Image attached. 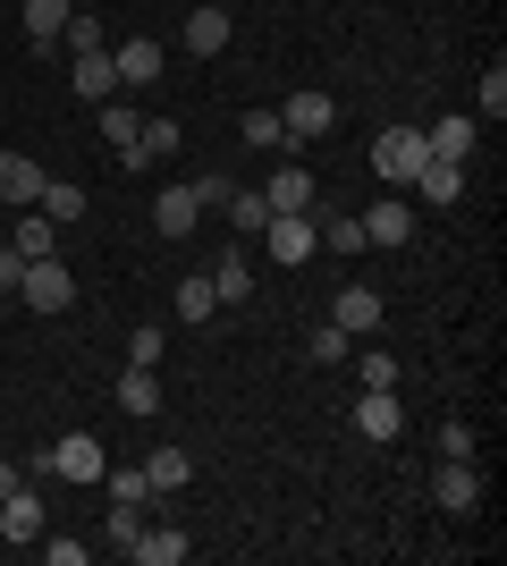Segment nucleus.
<instances>
[{
    "label": "nucleus",
    "mask_w": 507,
    "mask_h": 566,
    "mask_svg": "<svg viewBox=\"0 0 507 566\" xmlns=\"http://www.w3.org/2000/svg\"><path fill=\"white\" fill-rule=\"evenodd\" d=\"M432 499L448 507V516H474V507H483V473H474V457H440Z\"/></svg>",
    "instance_id": "4"
},
{
    "label": "nucleus",
    "mask_w": 507,
    "mask_h": 566,
    "mask_svg": "<svg viewBox=\"0 0 507 566\" xmlns=\"http://www.w3.org/2000/svg\"><path fill=\"white\" fill-rule=\"evenodd\" d=\"M314 237L330 254H363V220L356 212H314Z\"/></svg>",
    "instance_id": "28"
},
{
    "label": "nucleus",
    "mask_w": 507,
    "mask_h": 566,
    "mask_svg": "<svg viewBox=\"0 0 507 566\" xmlns=\"http://www.w3.org/2000/svg\"><path fill=\"white\" fill-rule=\"evenodd\" d=\"M483 111H490V118L507 111V69H499V60H490V69H483Z\"/></svg>",
    "instance_id": "37"
},
{
    "label": "nucleus",
    "mask_w": 507,
    "mask_h": 566,
    "mask_svg": "<svg viewBox=\"0 0 507 566\" xmlns=\"http://www.w3.org/2000/svg\"><path fill=\"white\" fill-rule=\"evenodd\" d=\"M94 118H102V136H110V153H119V144H136V127H145L136 94H110V102H94Z\"/></svg>",
    "instance_id": "26"
},
{
    "label": "nucleus",
    "mask_w": 507,
    "mask_h": 566,
    "mask_svg": "<svg viewBox=\"0 0 507 566\" xmlns=\"http://www.w3.org/2000/svg\"><path fill=\"white\" fill-rule=\"evenodd\" d=\"M119 406H127V415H161V373L127 364V373H119Z\"/></svg>",
    "instance_id": "27"
},
{
    "label": "nucleus",
    "mask_w": 507,
    "mask_h": 566,
    "mask_svg": "<svg viewBox=\"0 0 507 566\" xmlns=\"http://www.w3.org/2000/svg\"><path fill=\"white\" fill-rule=\"evenodd\" d=\"M440 457H474V423H440Z\"/></svg>",
    "instance_id": "38"
},
{
    "label": "nucleus",
    "mask_w": 507,
    "mask_h": 566,
    "mask_svg": "<svg viewBox=\"0 0 507 566\" xmlns=\"http://www.w3.org/2000/svg\"><path fill=\"white\" fill-rule=\"evenodd\" d=\"M43 195V161H25V153H0V203H34Z\"/></svg>",
    "instance_id": "17"
},
{
    "label": "nucleus",
    "mask_w": 507,
    "mask_h": 566,
    "mask_svg": "<svg viewBox=\"0 0 507 566\" xmlns=\"http://www.w3.org/2000/svg\"><path fill=\"white\" fill-rule=\"evenodd\" d=\"M9 245H18V262H43V254H60V220H43L34 203H25V212H18V237H9Z\"/></svg>",
    "instance_id": "21"
},
{
    "label": "nucleus",
    "mask_w": 507,
    "mask_h": 566,
    "mask_svg": "<svg viewBox=\"0 0 507 566\" xmlns=\"http://www.w3.org/2000/svg\"><path fill=\"white\" fill-rule=\"evenodd\" d=\"M161 355H169V338L152 331V322H145L136 338H127V364H145V373H161Z\"/></svg>",
    "instance_id": "34"
},
{
    "label": "nucleus",
    "mask_w": 507,
    "mask_h": 566,
    "mask_svg": "<svg viewBox=\"0 0 507 566\" xmlns=\"http://www.w3.org/2000/svg\"><path fill=\"white\" fill-rule=\"evenodd\" d=\"M414 195L423 203H465V161H423L414 169Z\"/></svg>",
    "instance_id": "19"
},
{
    "label": "nucleus",
    "mask_w": 507,
    "mask_h": 566,
    "mask_svg": "<svg viewBox=\"0 0 507 566\" xmlns=\"http://www.w3.org/2000/svg\"><path fill=\"white\" fill-rule=\"evenodd\" d=\"M34 212H43V220H60V229H76V220L94 212V203H85V187H68V178H43V195H34Z\"/></svg>",
    "instance_id": "18"
},
{
    "label": "nucleus",
    "mask_w": 507,
    "mask_h": 566,
    "mask_svg": "<svg viewBox=\"0 0 507 566\" xmlns=\"http://www.w3.org/2000/svg\"><path fill=\"white\" fill-rule=\"evenodd\" d=\"M237 136H245V144H263V153H288V127H279V111H245V118H237Z\"/></svg>",
    "instance_id": "30"
},
{
    "label": "nucleus",
    "mask_w": 507,
    "mask_h": 566,
    "mask_svg": "<svg viewBox=\"0 0 507 566\" xmlns=\"http://www.w3.org/2000/svg\"><path fill=\"white\" fill-rule=\"evenodd\" d=\"M212 296H220V305H245V296H254V262H245L237 245L212 262Z\"/></svg>",
    "instance_id": "25"
},
{
    "label": "nucleus",
    "mask_w": 507,
    "mask_h": 566,
    "mask_svg": "<svg viewBox=\"0 0 507 566\" xmlns=\"http://www.w3.org/2000/svg\"><path fill=\"white\" fill-rule=\"evenodd\" d=\"M102 482H110V499H127V507H145V499H152L145 465H127V473H102Z\"/></svg>",
    "instance_id": "36"
},
{
    "label": "nucleus",
    "mask_w": 507,
    "mask_h": 566,
    "mask_svg": "<svg viewBox=\"0 0 507 566\" xmlns=\"http://www.w3.org/2000/svg\"><path fill=\"white\" fill-rule=\"evenodd\" d=\"M279 127H288V153H296V144H314V136H330V127H338V102L305 85V94H288V111H279Z\"/></svg>",
    "instance_id": "5"
},
{
    "label": "nucleus",
    "mask_w": 507,
    "mask_h": 566,
    "mask_svg": "<svg viewBox=\"0 0 507 566\" xmlns=\"http://www.w3.org/2000/svg\"><path fill=\"white\" fill-rule=\"evenodd\" d=\"M102 533H110V542H136V533H145V507H127V499H110V516H102Z\"/></svg>",
    "instance_id": "33"
},
{
    "label": "nucleus",
    "mask_w": 507,
    "mask_h": 566,
    "mask_svg": "<svg viewBox=\"0 0 507 566\" xmlns=\"http://www.w3.org/2000/svg\"><path fill=\"white\" fill-rule=\"evenodd\" d=\"M330 322H338L347 338H372V331H381V287L347 280V287H338V305H330Z\"/></svg>",
    "instance_id": "10"
},
{
    "label": "nucleus",
    "mask_w": 507,
    "mask_h": 566,
    "mask_svg": "<svg viewBox=\"0 0 507 566\" xmlns=\"http://www.w3.org/2000/svg\"><path fill=\"white\" fill-rule=\"evenodd\" d=\"M363 389H398V355H381V347H363Z\"/></svg>",
    "instance_id": "35"
},
{
    "label": "nucleus",
    "mask_w": 507,
    "mask_h": 566,
    "mask_svg": "<svg viewBox=\"0 0 507 566\" xmlns=\"http://www.w3.org/2000/svg\"><path fill=\"white\" fill-rule=\"evenodd\" d=\"M194 220H203V195H194V187H161V195H152V237L178 245V237H194Z\"/></svg>",
    "instance_id": "9"
},
{
    "label": "nucleus",
    "mask_w": 507,
    "mask_h": 566,
    "mask_svg": "<svg viewBox=\"0 0 507 566\" xmlns=\"http://www.w3.org/2000/svg\"><path fill=\"white\" fill-rule=\"evenodd\" d=\"M229 34H237V25H229V9H220V0L187 9V51H194V60H220V51H229Z\"/></svg>",
    "instance_id": "14"
},
{
    "label": "nucleus",
    "mask_w": 507,
    "mask_h": 566,
    "mask_svg": "<svg viewBox=\"0 0 507 566\" xmlns=\"http://www.w3.org/2000/svg\"><path fill=\"white\" fill-rule=\"evenodd\" d=\"M145 482H152V499L187 491V482H194V457H187V449H152V457H145Z\"/></svg>",
    "instance_id": "24"
},
{
    "label": "nucleus",
    "mask_w": 507,
    "mask_h": 566,
    "mask_svg": "<svg viewBox=\"0 0 507 566\" xmlns=\"http://www.w3.org/2000/svg\"><path fill=\"white\" fill-rule=\"evenodd\" d=\"M263 203H271V212H314V169L279 161V169H271V187H263Z\"/></svg>",
    "instance_id": "15"
},
{
    "label": "nucleus",
    "mask_w": 507,
    "mask_h": 566,
    "mask_svg": "<svg viewBox=\"0 0 507 566\" xmlns=\"http://www.w3.org/2000/svg\"><path fill=\"white\" fill-rule=\"evenodd\" d=\"M356 431L372 440V449H389V440L406 431V406H398V389H363V398H356Z\"/></svg>",
    "instance_id": "7"
},
{
    "label": "nucleus",
    "mask_w": 507,
    "mask_h": 566,
    "mask_svg": "<svg viewBox=\"0 0 507 566\" xmlns=\"http://www.w3.org/2000/svg\"><path fill=\"white\" fill-rule=\"evenodd\" d=\"M110 69H119V94H152V85H161V43L136 34V43L110 51Z\"/></svg>",
    "instance_id": "8"
},
{
    "label": "nucleus",
    "mask_w": 507,
    "mask_h": 566,
    "mask_svg": "<svg viewBox=\"0 0 507 566\" xmlns=\"http://www.w3.org/2000/svg\"><path fill=\"white\" fill-rule=\"evenodd\" d=\"M60 43H68V51H102L110 34H102V18H94V9H68V25H60Z\"/></svg>",
    "instance_id": "32"
},
{
    "label": "nucleus",
    "mask_w": 507,
    "mask_h": 566,
    "mask_svg": "<svg viewBox=\"0 0 507 566\" xmlns=\"http://www.w3.org/2000/svg\"><path fill=\"white\" fill-rule=\"evenodd\" d=\"M263 245L279 271H296V262H314L321 254V237H314V212H271L263 220Z\"/></svg>",
    "instance_id": "3"
},
{
    "label": "nucleus",
    "mask_w": 507,
    "mask_h": 566,
    "mask_svg": "<svg viewBox=\"0 0 507 566\" xmlns=\"http://www.w3.org/2000/svg\"><path fill=\"white\" fill-rule=\"evenodd\" d=\"M305 355H314V364H347V355H356V338L338 331V322H321V331H305Z\"/></svg>",
    "instance_id": "31"
},
{
    "label": "nucleus",
    "mask_w": 507,
    "mask_h": 566,
    "mask_svg": "<svg viewBox=\"0 0 507 566\" xmlns=\"http://www.w3.org/2000/svg\"><path fill=\"white\" fill-rule=\"evenodd\" d=\"M220 212H229V229H237V237H263L271 203H263V187H220Z\"/></svg>",
    "instance_id": "20"
},
{
    "label": "nucleus",
    "mask_w": 507,
    "mask_h": 566,
    "mask_svg": "<svg viewBox=\"0 0 507 566\" xmlns=\"http://www.w3.org/2000/svg\"><path fill=\"white\" fill-rule=\"evenodd\" d=\"M18 296H25L34 313H68V305H76V280H68V262H60V254L25 262V271H18Z\"/></svg>",
    "instance_id": "2"
},
{
    "label": "nucleus",
    "mask_w": 507,
    "mask_h": 566,
    "mask_svg": "<svg viewBox=\"0 0 507 566\" xmlns=\"http://www.w3.org/2000/svg\"><path fill=\"white\" fill-rule=\"evenodd\" d=\"M43 558H51V566H85L94 549H85V542H43Z\"/></svg>",
    "instance_id": "39"
},
{
    "label": "nucleus",
    "mask_w": 507,
    "mask_h": 566,
    "mask_svg": "<svg viewBox=\"0 0 507 566\" xmlns=\"http://www.w3.org/2000/svg\"><path fill=\"white\" fill-rule=\"evenodd\" d=\"M423 161H432V153H423V127H381V136H372V178H389V187H414Z\"/></svg>",
    "instance_id": "1"
},
{
    "label": "nucleus",
    "mask_w": 507,
    "mask_h": 566,
    "mask_svg": "<svg viewBox=\"0 0 507 566\" xmlns=\"http://www.w3.org/2000/svg\"><path fill=\"white\" fill-rule=\"evenodd\" d=\"M212 313H220L212 271H187V280H178V322H212Z\"/></svg>",
    "instance_id": "29"
},
{
    "label": "nucleus",
    "mask_w": 507,
    "mask_h": 566,
    "mask_svg": "<svg viewBox=\"0 0 507 566\" xmlns=\"http://www.w3.org/2000/svg\"><path fill=\"white\" fill-rule=\"evenodd\" d=\"M51 473H68V482H102V473H110V449H102L94 431H68V440H51Z\"/></svg>",
    "instance_id": "6"
},
{
    "label": "nucleus",
    "mask_w": 507,
    "mask_h": 566,
    "mask_svg": "<svg viewBox=\"0 0 507 566\" xmlns=\"http://www.w3.org/2000/svg\"><path fill=\"white\" fill-rule=\"evenodd\" d=\"M9 491H18V465H0V499H9Z\"/></svg>",
    "instance_id": "41"
},
{
    "label": "nucleus",
    "mask_w": 507,
    "mask_h": 566,
    "mask_svg": "<svg viewBox=\"0 0 507 566\" xmlns=\"http://www.w3.org/2000/svg\"><path fill=\"white\" fill-rule=\"evenodd\" d=\"M76 69H68V85H76V102H110L119 94V69H110V43L102 51H68Z\"/></svg>",
    "instance_id": "13"
},
{
    "label": "nucleus",
    "mask_w": 507,
    "mask_h": 566,
    "mask_svg": "<svg viewBox=\"0 0 507 566\" xmlns=\"http://www.w3.org/2000/svg\"><path fill=\"white\" fill-rule=\"evenodd\" d=\"M43 491H25V482H18V491H9V499H0V542H43Z\"/></svg>",
    "instance_id": "12"
},
{
    "label": "nucleus",
    "mask_w": 507,
    "mask_h": 566,
    "mask_svg": "<svg viewBox=\"0 0 507 566\" xmlns=\"http://www.w3.org/2000/svg\"><path fill=\"white\" fill-rule=\"evenodd\" d=\"M474 144H483L474 118H432V127H423V153H432V161H474Z\"/></svg>",
    "instance_id": "16"
},
{
    "label": "nucleus",
    "mask_w": 507,
    "mask_h": 566,
    "mask_svg": "<svg viewBox=\"0 0 507 566\" xmlns=\"http://www.w3.org/2000/svg\"><path fill=\"white\" fill-rule=\"evenodd\" d=\"M18 9H25V43H34V51H51V43H60V25H68V9H76V0H18Z\"/></svg>",
    "instance_id": "23"
},
{
    "label": "nucleus",
    "mask_w": 507,
    "mask_h": 566,
    "mask_svg": "<svg viewBox=\"0 0 507 566\" xmlns=\"http://www.w3.org/2000/svg\"><path fill=\"white\" fill-rule=\"evenodd\" d=\"M187 549H194V533H187V524H145V533L127 542V558H136V566H178Z\"/></svg>",
    "instance_id": "11"
},
{
    "label": "nucleus",
    "mask_w": 507,
    "mask_h": 566,
    "mask_svg": "<svg viewBox=\"0 0 507 566\" xmlns=\"http://www.w3.org/2000/svg\"><path fill=\"white\" fill-rule=\"evenodd\" d=\"M356 220H363V245H406V237H414L406 203H372V212H356Z\"/></svg>",
    "instance_id": "22"
},
{
    "label": "nucleus",
    "mask_w": 507,
    "mask_h": 566,
    "mask_svg": "<svg viewBox=\"0 0 507 566\" xmlns=\"http://www.w3.org/2000/svg\"><path fill=\"white\" fill-rule=\"evenodd\" d=\"M18 271H25V262H18V245H0V296H18Z\"/></svg>",
    "instance_id": "40"
}]
</instances>
